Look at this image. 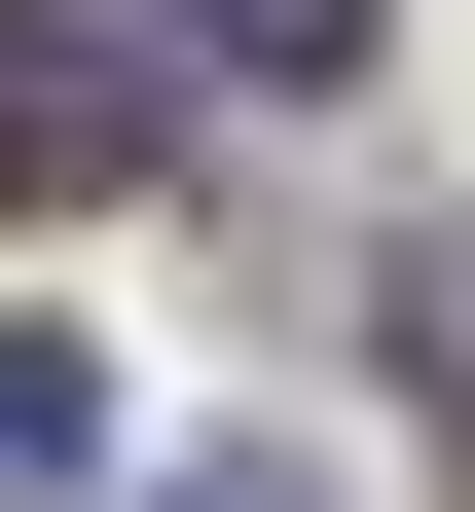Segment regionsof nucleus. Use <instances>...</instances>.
<instances>
[{"label": "nucleus", "mask_w": 475, "mask_h": 512, "mask_svg": "<svg viewBox=\"0 0 475 512\" xmlns=\"http://www.w3.org/2000/svg\"><path fill=\"white\" fill-rule=\"evenodd\" d=\"M183 37H220V74H366V0H183Z\"/></svg>", "instance_id": "nucleus-2"}, {"label": "nucleus", "mask_w": 475, "mask_h": 512, "mask_svg": "<svg viewBox=\"0 0 475 512\" xmlns=\"http://www.w3.org/2000/svg\"><path fill=\"white\" fill-rule=\"evenodd\" d=\"M0 183H147V37H74V0H0Z\"/></svg>", "instance_id": "nucleus-1"}, {"label": "nucleus", "mask_w": 475, "mask_h": 512, "mask_svg": "<svg viewBox=\"0 0 475 512\" xmlns=\"http://www.w3.org/2000/svg\"><path fill=\"white\" fill-rule=\"evenodd\" d=\"M402 366H439V439H475V256H439V293H402Z\"/></svg>", "instance_id": "nucleus-3"}]
</instances>
